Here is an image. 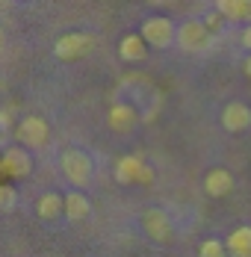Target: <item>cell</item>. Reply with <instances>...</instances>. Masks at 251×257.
Returning a JSON list of instances; mask_svg holds the SVG:
<instances>
[{"label": "cell", "mask_w": 251, "mask_h": 257, "mask_svg": "<svg viewBox=\"0 0 251 257\" xmlns=\"http://www.w3.org/2000/svg\"><path fill=\"white\" fill-rule=\"evenodd\" d=\"M95 51V36L92 33H83V30H71V33H62L56 42H53V56L62 59V62H77L83 56Z\"/></svg>", "instance_id": "6da1fadb"}, {"label": "cell", "mask_w": 251, "mask_h": 257, "mask_svg": "<svg viewBox=\"0 0 251 257\" xmlns=\"http://www.w3.org/2000/svg\"><path fill=\"white\" fill-rule=\"evenodd\" d=\"M59 166H62V175L68 178V183L77 186V189H83V186L92 183L95 163H92V157L86 154V151H80V148H68V151H62Z\"/></svg>", "instance_id": "7a4b0ae2"}, {"label": "cell", "mask_w": 251, "mask_h": 257, "mask_svg": "<svg viewBox=\"0 0 251 257\" xmlns=\"http://www.w3.org/2000/svg\"><path fill=\"white\" fill-rule=\"evenodd\" d=\"M213 45V33L201 18H189L177 27V48L183 53H204Z\"/></svg>", "instance_id": "3957f363"}, {"label": "cell", "mask_w": 251, "mask_h": 257, "mask_svg": "<svg viewBox=\"0 0 251 257\" xmlns=\"http://www.w3.org/2000/svg\"><path fill=\"white\" fill-rule=\"evenodd\" d=\"M139 36L145 39V45L148 48H157V51H163V48H169L172 42H177V27L166 18V15H151L142 21L139 27Z\"/></svg>", "instance_id": "277c9868"}, {"label": "cell", "mask_w": 251, "mask_h": 257, "mask_svg": "<svg viewBox=\"0 0 251 257\" xmlns=\"http://www.w3.org/2000/svg\"><path fill=\"white\" fill-rule=\"evenodd\" d=\"M15 139L24 145L27 151H30V148L39 151V148H45L50 142V124L42 115H24V118L18 121V127H15Z\"/></svg>", "instance_id": "5b68a950"}, {"label": "cell", "mask_w": 251, "mask_h": 257, "mask_svg": "<svg viewBox=\"0 0 251 257\" xmlns=\"http://www.w3.org/2000/svg\"><path fill=\"white\" fill-rule=\"evenodd\" d=\"M115 180L121 186H133V183H145L148 186V183H154V169H151L142 157L124 154L115 163Z\"/></svg>", "instance_id": "8992f818"}, {"label": "cell", "mask_w": 251, "mask_h": 257, "mask_svg": "<svg viewBox=\"0 0 251 257\" xmlns=\"http://www.w3.org/2000/svg\"><path fill=\"white\" fill-rule=\"evenodd\" d=\"M142 231H145L148 239L160 242V245H169V242L175 239V225H172L169 213L160 210V207H148V210L142 213Z\"/></svg>", "instance_id": "52a82bcc"}, {"label": "cell", "mask_w": 251, "mask_h": 257, "mask_svg": "<svg viewBox=\"0 0 251 257\" xmlns=\"http://www.w3.org/2000/svg\"><path fill=\"white\" fill-rule=\"evenodd\" d=\"M30 172H33V157L24 145H9L0 154V175H6L12 180H24L30 178Z\"/></svg>", "instance_id": "ba28073f"}, {"label": "cell", "mask_w": 251, "mask_h": 257, "mask_svg": "<svg viewBox=\"0 0 251 257\" xmlns=\"http://www.w3.org/2000/svg\"><path fill=\"white\" fill-rule=\"evenodd\" d=\"M139 121H142V115H139V109H136L133 103L115 101L112 106H109V115H106L109 130H115V133H130Z\"/></svg>", "instance_id": "9c48e42d"}, {"label": "cell", "mask_w": 251, "mask_h": 257, "mask_svg": "<svg viewBox=\"0 0 251 257\" xmlns=\"http://www.w3.org/2000/svg\"><path fill=\"white\" fill-rule=\"evenodd\" d=\"M222 127L230 133H242L251 127V106L242 101H233L222 109Z\"/></svg>", "instance_id": "30bf717a"}, {"label": "cell", "mask_w": 251, "mask_h": 257, "mask_svg": "<svg viewBox=\"0 0 251 257\" xmlns=\"http://www.w3.org/2000/svg\"><path fill=\"white\" fill-rule=\"evenodd\" d=\"M233 189V175L227 169H210L204 178V192L210 198H225L227 192Z\"/></svg>", "instance_id": "8fae6325"}, {"label": "cell", "mask_w": 251, "mask_h": 257, "mask_svg": "<svg viewBox=\"0 0 251 257\" xmlns=\"http://www.w3.org/2000/svg\"><path fill=\"white\" fill-rule=\"evenodd\" d=\"M36 216H39L42 222H53V219L65 216V198H62L59 192H45V195H39V201H36Z\"/></svg>", "instance_id": "7c38bea8"}, {"label": "cell", "mask_w": 251, "mask_h": 257, "mask_svg": "<svg viewBox=\"0 0 251 257\" xmlns=\"http://www.w3.org/2000/svg\"><path fill=\"white\" fill-rule=\"evenodd\" d=\"M118 56H121L124 62H142V59L148 56V45H145V39H142L139 33H127L124 39L118 42Z\"/></svg>", "instance_id": "4fadbf2b"}, {"label": "cell", "mask_w": 251, "mask_h": 257, "mask_svg": "<svg viewBox=\"0 0 251 257\" xmlns=\"http://www.w3.org/2000/svg\"><path fill=\"white\" fill-rule=\"evenodd\" d=\"M92 216V201L83 192H68L65 195V219L68 222H86Z\"/></svg>", "instance_id": "5bb4252c"}, {"label": "cell", "mask_w": 251, "mask_h": 257, "mask_svg": "<svg viewBox=\"0 0 251 257\" xmlns=\"http://www.w3.org/2000/svg\"><path fill=\"white\" fill-rule=\"evenodd\" d=\"M227 254L230 257H251V225H239L233 228L230 236L225 239Z\"/></svg>", "instance_id": "9a60e30c"}, {"label": "cell", "mask_w": 251, "mask_h": 257, "mask_svg": "<svg viewBox=\"0 0 251 257\" xmlns=\"http://www.w3.org/2000/svg\"><path fill=\"white\" fill-rule=\"evenodd\" d=\"M245 9H248V0H216V12L225 21H242L245 24Z\"/></svg>", "instance_id": "2e32d148"}, {"label": "cell", "mask_w": 251, "mask_h": 257, "mask_svg": "<svg viewBox=\"0 0 251 257\" xmlns=\"http://www.w3.org/2000/svg\"><path fill=\"white\" fill-rule=\"evenodd\" d=\"M198 257H227V245L222 239H204L198 248Z\"/></svg>", "instance_id": "e0dca14e"}, {"label": "cell", "mask_w": 251, "mask_h": 257, "mask_svg": "<svg viewBox=\"0 0 251 257\" xmlns=\"http://www.w3.org/2000/svg\"><path fill=\"white\" fill-rule=\"evenodd\" d=\"M18 204V195H15V189L12 186H6V183H0V213H9V210H15Z\"/></svg>", "instance_id": "ac0fdd59"}, {"label": "cell", "mask_w": 251, "mask_h": 257, "mask_svg": "<svg viewBox=\"0 0 251 257\" xmlns=\"http://www.w3.org/2000/svg\"><path fill=\"white\" fill-rule=\"evenodd\" d=\"M201 21L207 24V30H210V33H219V30H222V21H225V18H222V15H219V12L213 9V12H207V15H204Z\"/></svg>", "instance_id": "d6986e66"}, {"label": "cell", "mask_w": 251, "mask_h": 257, "mask_svg": "<svg viewBox=\"0 0 251 257\" xmlns=\"http://www.w3.org/2000/svg\"><path fill=\"white\" fill-rule=\"evenodd\" d=\"M12 127V109H0V130Z\"/></svg>", "instance_id": "ffe728a7"}, {"label": "cell", "mask_w": 251, "mask_h": 257, "mask_svg": "<svg viewBox=\"0 0 251 257\" xmlns=\"http://www.w3.org/2000/svg\"><path fill=\"white\" fill-rule=\"evenodd\" d=\"M239 45H242V48H245V51H251V24L245 27V30H242V33H239Z\"/></svg>", "instance_id": "44dd1931"}, {"label": "cell", "mask_w": 251, "mask_h": 257, "mask_svg": "<svg viewBox=\"0 0 251 257\" xmlns=\"http://www.w3.org/2000/svg\"><path fill=\"white\" fill-rule=\"evenodd\" d=\"M242 68H245V74H248V77H251V53H248V56H245V65H242Z\"/></svg>", "instance_id": "7402d4cb"}, {"label": "cell", "mask_w": 251, "mask_h": 257, "mask_svg": "<svg viewBox=\"0 0 251 257\" xmlns=\"http://www.w3.org/2000/svg\"><path fill=\"white\" fill-rule=\"evenodd\" d=\"M245 24H251V0H248V9H245Z\"/></svg>", "instance_id": "603a6c76"}, {"label": "cell", "mask_w": 251, "mask_h": 257, "mask_svg": "<svg viewBox=\"0 0 251 257\" xmlns=\"http://www.w3.org/2000/svg\"><path fill=\"white\" fill-rule=\"evenodd\" d=\"M3 45H6V36H3V30H0V51H3Z\"/></svg>", "instance_id": "cb8c5ba5"}, {"label": "cell", "mask_w": 251, "mask_h": 257, "mask_svg": "<svg viewBox=\"0 0 251 257\" xmlns=\"http://www.w3.org/2000/svg\"><path fill=\"white\" fill-rule=\"evenodd\" d=\"M151 3H169V0H151Z\"/></svg>", "instance_id": "d4e9b609"}]
</instances>
